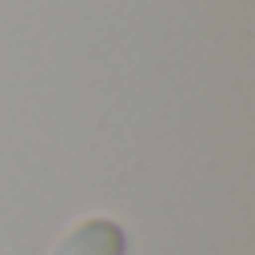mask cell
<instances>
[{"mask_svg":"<svg viewBox=\"0 0 255 255\" xmlns=\"http://www.w3.org/2000/svg\"><path fill=\"white\" fill-rule=\"evenodd\" d=\"M128 237L113 218H83L64 233L49 255H124Z\"/></svg>","mask_w":255,"mask_h":255,"instance_id":"6da1fadb","label":"cell"}]
</instances>
